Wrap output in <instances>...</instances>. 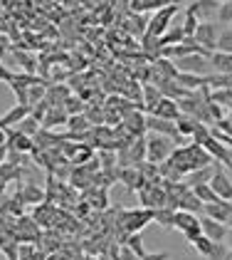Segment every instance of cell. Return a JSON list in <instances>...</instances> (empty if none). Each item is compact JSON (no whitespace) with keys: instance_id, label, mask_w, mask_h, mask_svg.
<instances>
[{"instance_id":"603a6c76","label":"cell","mask_w":232,"mask_h":260,"mask_svg":"<svg viewBox=\"0 0 232 260\" xmlns=\"http://www.w3.org/2000/svg\"><path fill=\"white\" fill-rule=\"evenodd\" d=\"M15 129H18L20 134H25V137H32V139H35V137H37V132L42 129V124H40V121L32 117V112H30V117H25Z\"/></svg>"},{"instance_id":"74e56055","label":"cell","mask_w":232,"mask_h":260,"mask_svg":"<svg viewBox=\"0 0 232 260\" xmlns=\"http://www.w3.org/2000/svg\"><path fill=\"white\" fill-rule=\"evenodd\" d=\"M0 146H8V129H0Z\"/></svg>"},{"instance_id":"83f0119b","label":"cell","mask_w":232,"mask_h":260,"mask_svg":"<svg viewBox=\"0 0 232 260\" xmlns=\"http://www.w3.org/2000/svg\"><path fill=\"white\" fill-rule=\"evenodd\" d=\"M124 245H129L138 258H146V255H148V253H146V248H143V238H141V233H131V236H126Z\"/></svg>"},{"instance_id":"ac0fdd59","label":"cell","mask_w":232,"mask_h":260,"mask_svg":"<svg viewBox=\"0 0 232 260\" xmlns=\"http://www.w3.org/2000/svg\"><path fill=\"white\" fill-rule=\"evenodd\" d=\"M208 60H210V67H213L215 75H232V55L215 50V52H210Z\"/></svg>"},{"instance_id":"cb8c5ba5","label":"cell","mask_w":232,"mask_h":260,"mask_svg":"<svg viewBox=\"0 0 232 260\" xmlns=\"http://www.w3.org/2000/svg\"><path fill=\"white\" fill-rule=\"evenodd\" d=\"M20 199L25 201V203H40V201H45V193L40 191L32 181H27V183H25V188L20 191Z\"/></svg>"},{"instance_id":"ab89813d","label":"cell","mask_w":232,"mask_h":260,"mask_svg":"<svg viewBox=\"0 0 232 260\" xmlns=\"http://www.w3.org/2000/svg\"><path fill=\"white\" fill-rule=\"evenodd\" d=\"M225 243H227V248L232 250V228H230V233H227V238H225Z\"/></svg>"},{"instance_id":"484cf974","label":"cell","mask_w":232,"mask_h":260,"mask_svg":"<svg viewBox=\"0 0 232 260\" xmlns=\"http://www.w3.org/2000/svg\"><path fill=\"white\" fill-rule=\"evenodd\" d=\"M153 220L158 223V225H163V228H173L175 225V211L173 208H158V211H153Z\"/></svg>"},{"instance_id":"d590c367","label":"cell","mask_w":232,"mask_h":260,"mask_svg":"<svg viewBox=\"0 0 232 260\" xmlns=\"http://www.w3.org/2000/svg\"><path fill=\"white\" fill-rule=\"evenodd\" d=\"M13 77H15V72H10V70L3 64V60H0V82H8V84H10Z\"/></svg>"},{"instance_id":"5bb4252c","label":"cell","mask_w":232,"mask_h":260,"mask_svg":"<svg viewBox=\"0 0 232 260\" xmlns=\"http://www.w3.org/2000/svg\"><path fill=\"white\" fill-rule=\"evenodd\" d=\"M30 112H32V107H27V104H15L13 109H8V112L0 117V129H15L25 117H30Z\"/></svg>"},{"instance_id":"3957f363","label":"cell","mask_w":232,"mask_h":260,"mask_svg":"<svg viewBox=\"0 0 232 260\" xmlns=\"http://www.w3.org/2000/svg\"><path fill=\"white\" fill-rule=\"evenodd\" d=\"M138 199H141V208H151V211L168 206V193H166L163 183H146L138 191Z\"/></svg>"},{"instance_id":"9a60e30c","label":"cell","mask_w":232,"mask_h":260,"mask_svg":"<svg viewBox=\"0 0 232 260\" xmlns=\"http://www.w3.org/2000/svg\"><path fill=\"white\" fill-rule=\"evenodd\" d=\"M217 10H220V0H198L188 5V13H193L200 22L210 20L213 15H217Z\"/></svg>"},{"instance_id":"ffe728a7","label":"cell","mask_w":232,"mask_h":260,"mask_svg":"<svg viewBox=\"0 0 232 260\" xmlns=\"http://www.w3.org/2000/svg\"><path fill=\"white\" fill-rule=\"evenodd\" d=\"M67 119H69V114L64 112V107H50L47 114H45V119H42V126L50 129V126H55V124H64Z\"/></svg>"},{"instance_id":"d4e9b609","label":"cell","mask_w":232,"mask_h":260,"mask_svg":"<svg viewBox=\"0 0 232 260\" xmlns=\"http://www.w3.org/2000/svg\"><path fill=\"white\" fill-rule=\"evenodd\" d=\"M193 193H195V196H198L200 201H203L205 206H208V203H217V201H222V199H220V196H217V193L213 191V186H210V183H200V186H195Z\"/></svg>"},{"instance_id":"4fadbf2b","label":"cell","mask_w":232,"mask_h":260,"mask_svg":"<svg viewBox=\"0 0 232 260\" xmlns=\"http://www.w3.org/2000/svg\"><path fill=\"white\" fill-rule=\"evenodd\" d=\"M119 181L126 186V191H129V193H138V191H141V188L148 183V181L141 176V171H138L136 166H126V169H121Z\"/></svg>"},{"instance_id":"e575fe53","label":"cell","mask_w":232,"mask_h":260,"mask_svg":"<svg viewBox=\"0 0 232 260\" xmlns=\"http://www.w3.org/2000/svg\"><path fill=\"white\" fill-rule=\"evenodd\" d=\"M10 47H13V45H10V38H8L5 32H0V60L5 57V52H8Z\"/></svg>"},{"instance_id":"f1b7e54d","label":"cell","mask_w":232,"mask_h":260,"mask_svg":"<svg viewBox=\"0 0 232 260\" xmlns=\"http://www.w3.org/2000/svg\"><path fill=\"white\" fill-rule=\"evenodd\" d=\"M217 50H220V52H227V55H232V27L220 30V38H217Z\"/></svg>"},{"instance_id":"f35d334b","label":"cell","mask_w":232,"mask_h":260,"mask_svg":"<svg viewBox=\"0 0 232 260\" xmlns=\"http://www.w3.org/2000/svg\"><path fill=\"white\" fill-rule=\"evenodd\" d=\"M8 161V146H0V166Z\"/></svg>"},{"instance_id":"52a82bcc","label":"cell","mask_w":232,"mask_h":260,"mask_svg":"<svg viewBox=\"0 0 232 260\" xmlns=\"http://www.w3.org/2000/svg\"><path fill=\"white\" fill-rule=\"evenodd\" d=\"M175 13H178V5H168V8H161V10H156V15L148 20V27H146V32L148 35H153V38H161L173 22H171V18H173Z\"/></svg>"},{"instance_id":"4316f807","label":"cell","mask_w":232,"mask_h":260,"mask_svg":"<svg viewBox=\"0 0 232 260\" xmlns=\"http://www.w3.org/2000/svg\"><path fill=\"white\" fill-rule=\"evenodd\" d=\"M208 100L220 104V107H230L232 104V89H210L208 87Z\"/></svg>"},{"instance_id":"d6a6232c","label":"cell","mask_w":232,"mask_h":260,"mask_svg":"<svg viewBox=\"0 0 232 260\" xmlns=\"http://www.w3.org/2000/svg\"><path fill=\"white\" fill-rule=\"evenodd\" d=\"M92 206H94L97 211H104V208L109 206V201H106V188L97 191V196H94V201H92Z\"/></svg>"},{"instance_id":"e0dca14e","label":"cell","mask_w":232,"mask_h":260,"mask_svg":"<svg viewBox=\"0 0 232 260\" xmlns=\"http://www.w3.org/2000/svg\"><path fill=\"white\" fill-rule=\"evenodd\" d=\"M13 57L18 62L20 72H25V75H35L37 72V60H35V55L32 52H27V50H22V47H13Z\"/></svg>"},{"instance_id":"6da1fadb","label":"cell","mask_w":232,"mask_h":260,"mask_svg":"<svg viewBox=\"0 0 232 260\" xmlns=\"http://www.w3.org/2000/svg\"><path fill=\"white\" fill-rule=\"evenodd\" d=\"M173 149V139H168V137H161V134H148L146 137V161H151V164L168 161Z\"/></svg>"},{"instance_id":"7c38bea8","label":"cell","mask_w":232,"mask_h":260,"mask_svg":"<svg viewBox=\"0 0 232 260\" xmlns=\"http://www.w3.org/2000/svg\"><path fill=\"white\" fill-rule=\"evenodd\" d=\"M210 60L203 55H185L178 60V72H188V75H205Z\"/></svg>"},{"instance_id":"7402d4cb","label":"cell","mask_w":232,"mask_h":260,"mask_svg":"<svg viewBox=\"0 0 232 260\" xmlns=\"http://www.w3.org/2000/svg\"><path fill=\"white\" fill-rule=\"evenodd\" d=\"M161 100H163V94H161V89L156 84H146L143 87V112H151Z\"/></svg>"},{"instance_id":"ba28073f","label":"cell","mask_w":232,"mask_h":260,"mask_svg":"<svg viewBox=\"0 0 232 260\" xmlns=\"http://www.w3.org/2000/svg\"><path fill=\"white\" fill-rule=\"evenodd\" d=\"M146 132H148V134H161V137L175 139V144H183V137L178 134L175 121H171V119H161V117L148 114V117H146Z\"/></svg>"},{"instance_id":"9c48e42d","label":"cell","mask_w":232,"mask_h":260,"mask_svg":"<svg viewBox=\"0 0 232 260\" xmlns=\"http://www.w3.org/2000/svg\"><path fill=\"white\" fill-rule=\"evenodd\" d=\"M190 245H193L205 260H225V255H227V250H225L222 243H215V240L205 238V236H198Z\"/></svg>"},{"instance_id":"836d02e7","label":"cell","mask_w":232,"mask_h":260,"mask_svg":"<svg viewBox=\"0 0 232 260\" xmlns=\"http://www.w3.org/2000/svg\"><path fill=\"white\" fill-rule=\"evenodd\" d=\"M116 260H141V258L136 255L129 245H121V248H119V255H116Z\"/></svg>"},{"instance_id":"2e32d148","label":"cell","mask_w":232,"mask_h":260,"mask_svg":"<svg viewBox=\"0 0 232 260\" xmlns=\"http://www.w3.org/2000/svg\"><path fill=\"white\" fill-rule=\"evenodd\" d=\"M148 114H153V117H161V119H171L175 121L180 117V107H178V102L175 100H168V97H163V100L156 104L153 109L148 112Z\"/></svg>"},{"instance_id":"4dcf8cb0","label":"cell","mask_w":232,"mask_h":260,"mask_svg":"<svg viewBox=\"0 0 232 260\" xmlns=\"http://www.w3.org/2000/svg\"><path fill=\"white\" fill-rule=\"evenodd\" d=\"M64 112L69 114V117H74V114H84V104L79 97H69V100L64 102Z\"/></svg>"},{"instance_id":"f546056e","label":"cell","mask_w":232,"mask_h":260,"mask_svg":"<svg viewBox=\"0 0 232 260\" xmlns=\"http://www.w3.org/2000/svg\"><path fill=\"white\" fill-rule=\"evenodd\" d=\"M180 25H183V32H185V38H193V35H195V27L200 25V20L195 18L193 13H188V10H185V20L180 22Z\"/></svg>"},{"instance_id":"44dd1931","label":"cell","mask_w":232,"mask_h":260,"mask_svg":"<svg viewBox=\"0 0 232 260\" xmlns=\"http://www.w3.org/2000/svg\"><path fill=\"white\" fill-rule=\"evenodd\" d=\"M198 124H200V121H195L193 117H185V114H180V117L175 119V129H178V134H180L183 139H185V137H190V139H193Z\"/></svg>"},{"instance_id":"8992f818","label":"cell","mask_w":232,"mask_h":260,"mask_svg":"<svg viewBox=\"0 0 232 260\" xmlns=\"http://www.w3.org/2000/svg\"><path fill=\"white\" fill-rule=\"evenodd\" d=\"M217 38H220V30H217V22L213 20H203L198 27H195V35L193 40L200 45V47H205L208 52H215L217 50Z\"/></svg>"},{"instance_id":"d6986e66","label":"cell","mask_w":232,"mask_h":260,"mask_svg":"<svg viewBox=\"0 0 232 260\" xmlns=\"http://www.w3.org/2000/svg\"><path fill=\"white\" fill-rule=\"evenodd\" d=\"M215 174V166H208V169H198V171H190L188 176H185V183L195 188V186H200V183H210Z\"/></svg>"},{"instance_id":"7a4b0ae2","label":"cell","mask_w":232,"mask_h":260,"mask_svg":"<svg viewBox=\"0 0 232 260\" xmlns=\"http://www.w3.org/2000/svg\"><path fill=\"white\" fill-rule=\"evenodd\" d=\"M151 220H153V211H151V208H131V211L124 208L119 225L124 228L126 236H131V233H141Z\"/></svg>"},{"instance_id":"1f68e13d","label":"cell","mask_w":232,"mask_h":260,"mask_svg":"<svg viewBox=\"0 0 232 260\" xmlns=\"http://www.w3.org/2000/svg\"><path fill=\"white\" fill-rule=\"evenodd\" d=\"M215 18L222 25H232V3H220V10H217Z\"/></svg>"},{"instance_id":"30bf717a","label":"cell","mask_w":232,"mask_h":260,"mask_svg":"<svg viewBox=\"0 0 232 260\" xmlns=\"http://www.w3.org/2000/svg\"><path fill=\"white\" fill-rule=\"evenodd\" d=\"M200 228H203V236H205V238H210V240H215V243H225L227 233H230V228H227L225 223L208 218V216H203V218H200Z\"/></svg>"},{"instance_id":"b9f144b4","label":"cell","mask_w":232,"mask_h":260,"mask_svg":"<svg viewBox=\"0 0 232 260\" xmlns=\"http://www.w3.org/2000/svg\"><path fill=\"white\" fill-rule=\"evenodd\" d=\"M188 3H198V0H188Z\"/></svg>"},{"instance_id":"8d00e7d4","label":"cell","mask_w":232,"mask_h":260,"mask_svg":"<svg viewBox=\"0 0 232 260\" xmlns=\"http://www.w3.org/2000/svg\"><path fill=\"white\" fill-rule=\"evenodd\" d=\"M171 255L168 253H148L146 258H141V260H168Z\"/></svg>"},{"instance_id":"8fae6325","label":"cell","mask_w":232,"mask_h":260,"mask_svg":"<svg viewBox=\"0 0 232 260\" xmlns=\"http://www.w3.org/2000/svg\"><path fill=\"white\" fill-rule=\"evenodd\" d=\"M210 186H213V191L222 201H232V181H230V176L220 169V164H215V174H213V179H210Z\"/></svg>"},{"instance_id":"277c9868","label":"cell","mask_w":232,"mask_h":260,"mask_svg":"<svg viewBox=\"0 0 232 260\" xmlns=\"http://www.w3.org/2000/svg\"><path fill=\"white\" fill-rule=\"evenodd\" d=\"M200 146H205V151L213 156L215 164H220V166H227L232 171V151H230V146H225L222 141L217 139L213 134V129H210V137H205V139L200 141Z\"/></svg>"},{"instance_id":"5b68a950","label":"cell","mask_w":232,"mask_h":260,"mask_svg":"<svg viewBox=\"0 0 232 260\" xmlns=\"http://www.w3.org/2000/svg\"><path fill=\"white\" fill-rule=\"evenodd\" d=\"M175 231H180L185 238L193 243L198 236H203V228H200V216L188 213V211H175Z\"/></svg>"},{"instance_id":"60d3db41","label":"cell","mask_w":232,"mask_h":260,"mask_svg":"<svg viewBox=\"0 0 232 260\" xmlns=\"http://www.w3.org/2000/svg\"><path fill=\"white\" fill-rule=\"evenodd\" d=\"M225 260H232V250H227V255H225Z\"/></svg>"}]
</instances>
